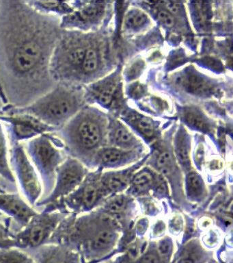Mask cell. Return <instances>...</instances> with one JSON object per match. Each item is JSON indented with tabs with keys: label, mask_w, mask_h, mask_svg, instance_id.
<instances>
[{
	"label": "cell",
	"mask_w": 233,
	"mask_h": 263,
	"mask_svg": "<svg viewBox=\"0 0 233 263\" xmlns=\"http://www.w3.org/2000/svg\"><path fill=\"white\" fill-rule=\"evenodd\" d=\"M62 31L60 17L27 1H0V86L7 105L28 106L56 86L50 62Z\"/></svg>",
	"instance_id": "cell-1"
},
{
	"label": "cell",
	"mask_w": 233,
	"mask_h": 263,
	"mask_svg": "<svg viewBox=\"0 0 233 263\" xmlns=\"http://www.w3.org/2000/svg\"><path fill=\"white\" fill-rule=\"evenodd\" d=\"M82 98V92L75 84L57 83L28 106L17 108L7 105L0 110V115H30L56 132L79 112Z\"/></svg>",
	"instance_id": "cell-2"
},
{
	"label": "cell",
	"mask_w": 233,
	"mask_h": 263,
	"mask_svg": "<svg viewBox=\"0 0 233 263\" xmlns=\"http://www.w3.org/2000/svg\"><path fill=\"white\" fill-rule=\"evenodd\" d=\"M25 149L47 197L54 188L58 166L66 159L62 142L54 133L44 134L30 140Z\"/></svg>",
	"instance_id": "cell-3"
},
{
	"label": "cell",
	"mask_w": 233,
	"mask_h": 263,
	"mask_svg": "<svg viewBox=\"0 0 233 263\" xmlns=\"http://www.w3.org/2000/svg\"><path fill=\"white\" fill-rule=\"evenodd\" d=\"M69 214L59 211L36 213L28 223L15 234V248L36 250L49 243L62 220Z\"/></svg>",
	"instance_id": "cell-4"
},
{
	"label": "cell",
	"mask_w": 233,
	"mask_h": 263,
	"mask_svg": "<svg viewBox=\"0 0 233 263\" xmlns=\"http://www.w3.org/2000/svg\"><path fill=\"white\" fill-rule=\"evenodd\" d=\"M84 166L79 160L69 156L58 166L56 181L50 194L40 199L36 206H44L46 211H53L67 196L74 192L86 176Z\"/></svg>",
	"instance_id": "cell-5"
},
{
	"label": "cell",
	"mask_w": 233,
	"mask_h": 263,
	"mask_svg": "<svg viewBox=\"0 0 233 263\" xmlns=\"http://www.w3.org/2000/svg\"><path fill=\"white\" fill-rule=\"evenodd\" d=\"M9 160L28 202L30 206L36 205L41 199L44 191L39 176L30 161L24 145L22 143L12 145Z\"/></svg>",
	"instance_id": "cell-6"
},
{
	"label": "cell",
	"mask_w": 233,
	"mask_h": 263,
	"mask_svg": "<svg viewBox=\"0 0 233 263\" xmlns=\"http://www.w3.org/2000/svg\"><path fill=\"white\" fill-rule=\"evenodd\" d=\"M0 121L7 123L11 145L56 132L46 123L28 115H0Z\"/></svg>",
	"instance_id": "cell-7"
},
{
	"label": "cell",
	"mask_w": 233,
	"mask_h": 263,
	"mask_svg": "<svg viewBox=\"0 0 233 263\" xmlns=\"http://www.w3.org/2000/svg\"><path fill=\"white\" fill-rule=\"evenodd\" d=\"M103 12V6L101 4L83 3L70 14L60 18V28L65 30H83L97 22Z\"/></svg>",
	"instance_id": "cell-8"
},
{
	"label": "cell",
	"mask_w": 233,
	"mask_h": 263,
	"mask_svg": "<svg viewBox=\"0 0 233 263\" xmlns=\"http://www.w3.org/2000/svg\"><path fill=\"white\" fill-rule=\"evenodd\" d=\"M0 212L15 220L22 228L36 212L17 193H0Z\"/></svg>",
	"instance_id": "cell-9"
},
{
	"label": "cell",
	"mask_w": 233,
	"mask_h": 263,
	"mask_svg": "<svg viewBox=\"0 0 233 263\" xmlns=\"http://www.w3.org/2000/svg\"><path fill=\"white\" fill-rule=\"evenodd\" d=\"M35 263H81L77 251L58 244H47L38 248Z\"/></svg>",
	"instance_id": "cell-10"
},
{
	"label": "cell",
	"mask_w": 233,
	"mask_h": 263,
	"mask_svg": "<svg viewBox=\"0 0 233 263\" xmlns=\"http://www.w3.org/2000/svg\"><path fill=\"white\" fill-rule=\"evenodd\" d=\"M177 84L189 93L198 96H211L215 91L214 84L207 78L194 71H187L177 79Z\"/></svg>",
	"instance_id": "cell-11"
},
{
	"label": "cell",
	"mask_w": 233,
	"mask_h": 263,
	"mask_svg": "<svg viewBox=\"0 0 233 263\" xmlns=\"http://www.w3.org/2000/svg\"><path fill=\"white\" fill-rule=\"evenodd\" d=\"M27 2L32 8L43 14L58 16L60 18L70 14L74 10L70 2L58 1H27Z\"/></svg>",
	"instance_id": "cell-12"
},
{
	"label": "cell",
	"mask_w": 233,
	"mask_h": 263,
	"mask_svg": "<svg viewBox=\"0 0 233 263\" xmlns=\"http://www.w3.org/2000/svg\"><path fill=\"white\" fill-rule=\"evenodd\" d=\"M0 177L12 185H15V175L12 172L9 158L7 138L0 121Z\"/></svg>",
	"instance_id": "cell-13"
},
{
	"label": "cell",
	"mask_w": 233,
	"mask_h": 263,
	"mask_svg": "<svg viewBox=\"0 0 233 263\" xmlns=\"http://www.w3.org/2000/svg\"><path fill=\"white\" fill-rule=\"evenodd\" d=\"M89 44L88 45L84 60H83L78 76H77L76 83L89 79L97 71L98 67H99V54L95 47Z\"/></svg>",
	"instance_id": "cell-14"
},
{
	"label": "cell",
	"mask_w": 233,
	"mask_h": 263,
	"mask_svg": "<svg viewBox=\"0 0 233 263\" xmlns=\"http://www.w3.org/2000/svg\"><path fill=\"white\" fill-rule=\"evenodd\" d=\"M182 115L184 120L189 126L193 127L198 130L207 133L211 129L210 121L199 109L187 107L184 109Z\"/></svg>",
	"instance_id": "cell-15"
},
{
	"label": "cell",
	"mask_w": 233,
	"mask_h": 263,
	"mask_svg": "<svg viewBox=\"0 0 233 263\" xmlns=\"http://www.w3.org/2000/svg\"><path fill=\"white\" fill-rule=\"evenodd\" d=\"M11 218L0 212V250L15 248V234L11 230Z\"/></svg>",
	"instance_id": "cell-16"
},
{
	"label": "cell",
	"mask_w": 233,
	"mask_h": 263,
	"mask_svg": "<svg viewBox=\"0 0 233 263\" xmlns=\"http://www.w3.org/2000/svg\"><path fill=\"white\" fill-rule=\"evenodd\" d=\"M116 88V85L114 82H108V84H96L92 86L89 92L101 104L109 105L113 100Z\"/></svg>",
	"instance_id": "cell-17"
},
{
	"label": "cell",
	"mask_w": 233,
	"mask_h": 263,
	"mask_svg": "<svg viewBox=\"0 0 233 263\" xmlns=\"http://www.w3.org/2000/svg\"><path fill=\"white\" fill-rule=\"evenodd\" d=\"M175 152L181 166L186 170L190 168L189 143L187 136L183 132H180L176 137Z\"/></svg>",
	"instance_id": "cell-18"
},
{
	"label": "cell",
	"mask_w": 233,
	"mask_h": 263,
	"mask_svg": "<svg viewBox=\"0 0 233 263\" xmlns=\"http://www.w3.org/2000/svg\"><path fill=\"white\" fill-rule=\"evenodd\" d=\"M0 263H35L29 255L15 248L0 250Z\"/></svg>",
	"instance_id": "cell-19"
},
{
	"label": "cell",
	"mask_w": 233,
	"mask_h": 263,
	"mask_svg": "<svg viewBox=\"0 0 233 263\" xmlns=\"http://www.w3.org/2000/svg\"><path fill=\"white\" fill-rule=\"evenodd\" d=\"M148 22V16L140 10H132L126 13L124 20V28L135 30L142 28Z\"/></svg>",
	"instance_id": "cell-20"
},
{
	"label": "cell",
	"mask_w": 233,
	"mask_h": 263,
	"mask_svg": "<svg viewBox=\"0 0 233 263\" xmlns=\"http://www.w3.org/2000/svg\"><path fill=\"white\" fill-rule=\"evenodd\" d=\"M116 145L122 148H130L136 145V140L132 134L123 126H118L114 133Z\"/></svg>",
	"instance_id": "cell-21"
},
{
	"label": "cell",
	"mask_w": 233,
	"mask_h": 263,
	"mask_svg": "<svg viewBox=\"0 0 233 263\" xmlns=\"http://www.w3.org/2000/svg\"><path fill=\"white\" fill-rule=\"evenodd\" d=\"M126 154V152L116 148H108L99 153V159L102 163L112 165L118 164Z\"/></svg>",
	"instance_id": "cell-22"
},
{
	"label": "cell",
	"mask_w": 233,
	"mask_h": 263,
	"mask_svg": "<svg viewBox=\"0 0 233 263\" xmlns=\"http://www.w3.org/2000/svg\"><path fill=\"white\" fill-rule=\"evenodd\" d=\"M188 193L190 196L197 198L204 192V184L202 178L196 172H189L187 178Z\"/></svg>",
	"instance_id": "cell-23"
},
{
	"label": "cell",
	"mask_w": 233,
	"mask_h": 263,
	"mask_svg": "<svg viewBox=\"0 0 233 263\" xmlns=\"http://www.w3.org/2000/svg\"><path fill=\"white\" fill-rule=\"evenodd\" d=\"M204 260V254L197 248H189L182 254L179 263H201Z\"/></svg>",
	"instance_id": "cell-24"
},
{
	"label": "cell",
	"mask_w": 233,
	"mask_h": 263,
	"mask_svg": "<svg viewBox=\"0 0 233 263\" xmlns=\"http://www.w3.org/2000/svg\"><path fill=\"white\" fill-rule=\"evenodd\" d=\"M171 156L168 152L163 151L159 154L157 158V163L159 170L163 174H168L171 171Z\"/></svg>",
	"instance_id": "cell-25"
},
{
	"label": "cell",
	"mask_w": 233,
	"mask_h": 263,
	"mask_svg": "<svg viewBox=\"0 0 233 263\" xmlns=\"http://www.w3.org/2000/svg\"><path fill=\"white\" fill-rule=\"evenodd\" d=\"M153 182L152 175L149 172H142L134 177L133 183L135 186L139 189H144L149 186Z\"/></svg>",
	"instance_id": "cell-26"
},
{
	"label": "cell",
	"mask_w": 233,
	"mask_h": 263,
	"mask_svg": "<svg viewBox=\"0 0 233 263\" xmlns=\"http://www.w3.org/2000/svg\"><path fill=\"white\" fill-rule=\"evenodd\" d=\"M126 184L124 177L120 175H113L108 179L107 185L108 189L112 191H116L123 188Z\"/></svg>",
	"instance_id": "cell-27"
},
{
	"label": "cell",
	"mask_w": 233,
	"mask_h": 263,
	"mask_svg": "<svg viewBox=\"0 0 233 263\" xmlns=\"http://www.w3.org/2000/svg\"><path fill=\"white\" fill-rule=\"evenodd\" d=\"M136 125L139 130L147 137H153L154 135V127L150 121L143 118H139L136 120Z\"/></svg>",
	"instance_id": "cell-28"
},
{
	"label": "cell",
	"mask_w": 233,
	"mask_h": 263,
	"mask_svg": "<svg viewBox=\"0 0 233 263\" xmlns=\"http://www.w3.org/2000/svg\"><path fill=\"white\" fill-rule=\"evenodd\" d=\"M157 18L167 28H173L175 24V18L173 14L166 10H161L157 13Z\"/></svg>",
	"instance_id": "cell-29"
},
{
	"label": "cell",
	"mask_w": 233,
	"mask_h": 263,
	"mask_svg": "<svg viewBox=\"0 0 233 263\" xmlns=\"http://www.w3.org/2000/svg\"><path fill=\"white\" fill-rule=\"evenodd\" d=\"M125 203V199L123 197H116L108 203V211L111 213H118L124 209Z\"/></svg>",
	"instance_id": "cell-30"
},
{
	"label": "cell",
	"mask_w": 233,
	"mask_h": 263,
	"mask_svg": "<svg viewBox=\"0 0 233 263\" xmlns=\"http://www.w3.org/2000/svg\"><path fill=\"white\" fill-rule=\"evenodd\" d=\"M139 263H160V260L155 253H147L140 258Z\"/></svg>",
	"instance_id": "cell-31"
},
{
	"label": "cell",
	"mask_w": 233,
	"mask_h": 263,
	"mask_svg": "<svg viewBox=\"0 0 233 263\" xmlns=\"http://www.w3.org/2000/svg\"><path fill=\"white\" fill-rule=\"evenodd\" d=\"M166 7L167 11L171 13H177L180 9L179 3L177 2H162Z\"/></svg>",
	"instance_id": "cell-32"
},
{
	"label": "cell",
	"mask_w": 233,
	"mask_h": 263,
	"mask_svg": "<svg viewBox=\"0 0 233 263\" xmlns=\"http://www.w3.org/2000/svg\"><path fill=\"white\" fill-rule=\"evenodd\" d=\"M143 67V64L142 62H138V63H135L134 65L131 67L130 71H129V76L130 77H136L137 75H138L141 70Z\"/></svg>",
	"instance_id": "cell-33"
},
{
	"label": "cell",
	"mask_w": 233,
	"mask_h": 263,
	"mask_svg": "<svg viewBox=\"0 0 233 263\" xmlns=\"http://www.w3.org/2000/svg\"><path fill=\"white\" fill-rule=\"evenodd\" d=\"M159 250L161 256H167L170 251H171V246H170L169 242H167L166 240H163V241L161 242L160 245H159Z\"/></svg>",
	"instance_id": "cell-34"
},
{
	"label": "cell",
	"mask_w": 233,
	"mask_h": 263,
	"mask_svg": "<svg viewBox=\"0 0 233 263\" xmlns=\"http://www.w3.org/2000/svg\"><path fill=\"white\" fill-rule=\"evenodd\" d=\"M0 99H1L3 103H5V104H7V101H6L5 96H4L3 90H2L1 86H0Z\"/></svg>",
	"instance_id": "cell-35"
},
{
	"label": "cell",
	"mask_w": 233,
	"mask_h": 263,
	"mask_svg": "<svg viewBox=\"0 0 233 263\" xmlns=\"http://www.w3.org/2000/svg\"><path fill=\"white\" fill-rule=\"evenodd\" d=\"M3 192H5V191L2 190V189H0V193H3Z\"/></svg>",
	"instance_id": "cell-36"
}]
</instances>
